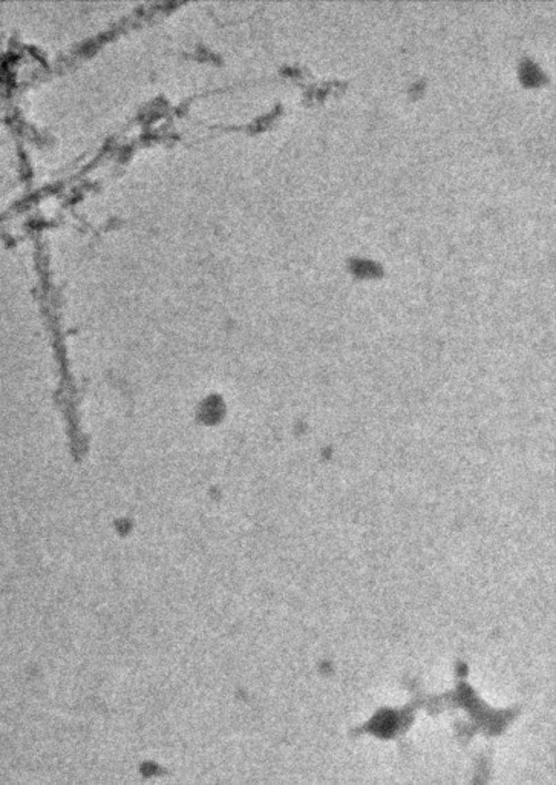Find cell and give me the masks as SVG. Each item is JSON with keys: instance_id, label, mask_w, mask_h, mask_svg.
Masks as SVG:
<instances>
[{"instance_id": "cell-1", "label": "cell", "mask_w": 556, "mask_h": 785, "mask_svg": "<svg viewBox=\"0 0 556 785\" xmlns=\"http://www.w3.org/2000/svg\"><path fill=\"white\" fill-rule=\"evenodd\" d=\"M519 79L526 86H541L548 80L547 74L535 63L531 57H523L519 61Z\"/></svg>"}, {"instance_id": "cell-2", "label": "cell", "mask_w": 556, "mask_h": 785, "mask_svg": "<svg viewBox=\"0 0 556 785\" xmlns=\"http://www.w3.org/2000/svg\"><path fill=\"white\" fill-rule=\"evenodd\" d=\"M348 267L359 278H377L383 275L382 264L374 261V259L351 256L348 258Z\"/></svg>"}]
</instances>
